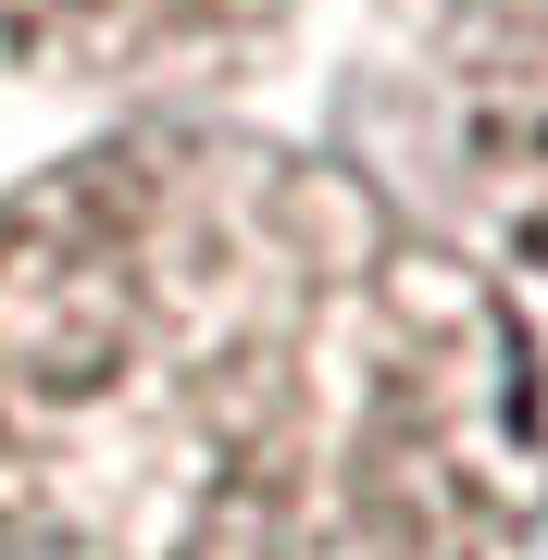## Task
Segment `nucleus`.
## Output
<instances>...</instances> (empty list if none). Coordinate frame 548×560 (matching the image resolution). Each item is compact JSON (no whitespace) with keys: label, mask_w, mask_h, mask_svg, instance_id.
Wrapping results in <instances>:
<instances>
[{"label":"nucleus","mask_w":548,"mask_h":560,"mask_svg":"<svg viewBox=\"0 0 548 560\" xmlns=\"http://www.w3.org/2000/svg\"><path fill=\"white\" fill-rule=\"evenodd\" d=\"M462 125H474V175H487L499 224L548 261V0H487L462 50Z\"/></svg>","instance_id":"nucleus-3"},{"label":"nucleus","mask_w":548,"mask_h":560,"mask_svg":"<svg viewBox=\"0 0 548 560\" xmlns=\"http://www.w3.org/2000/svg\"><path fill=\"white\" fill-rule=\"evenodd\" d=\"M287 25V0H0V50L50 75H187Z\"/></svg>","instance_id":"nucleus-2"},{"label":"nucleus","mask_w":548,"mask_h":560,"mask_svg":"<svg viewBox=\"0 0 548 560\" xmlns=\"http://www.w3.org/2000/svg\"><path fill=\"white\" fill-rule=\"evenodd\" d=\"M536 386L462 249L263 138L0 200V560H511Z\"/></svg>","instance_id":"nucleus-1"}]
</instances>
